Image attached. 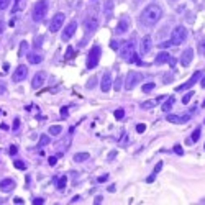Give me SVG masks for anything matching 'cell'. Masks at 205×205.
Instances as JSON below:
<instances>
[{"mask_svg":"<svg viewBox=\"0 0 205 205\" xmlns=\"http://www.w3.org/2000/svg\"><path fill=\"white\" fill-rule=\"evenodd\" d=\"M161 167H163V163H158V166L154 167V174H158V172L161 171Z\"/></svg>","mask_w":205,"mask_h":205,"instance_id":"44","label":"cell"},{"mask_svg":"<svg viewBox=\"0 0 205 205\" xmlns=\"http://www.w3.org/2000/svg\"><path fill=\"white\" fill-rule=\"evenodd\" d=\"M26 48H28V45H26V41H23V43H22V46H20V53H18V56H23V54H25Z\"/></svg>","mask_w":205,"mask_h":205,"instance_id":"38","label":"cell"},{"mask_svg":"<svg viewBox=\"0 0 205 205\" xmlns=\"http://www.w3.org/2000/svg\"><path fill=\"white\" fill-rule=\"evenodd\" d=\"M199 53L200 54H205V36L200 39V43H199Z\"/></svg>","mask_w":205,"mask_h":205,"instance_id":"33","label":"cell"},{"mask_svg":"<svg viewBox=\"0 0 205 205\" xmlns=\"http://www.w3.org/2000/svg\"><path fill=\"white\" fill-rule=\"evenodd\" d=\"M26 76H28V69H26V66L22 64V66H18L13 71V82H22V80L26 79Z\"/></svg>","mask_w":205,"mask_h":205,"instance_id":"10","label":"cell"},{"mask_svg":"<svg viewBox=\"0 0 205 205\" xmlns=\"http://www.w3.org/2000/svg\"><path fill=\"white\" fill-rule=\"evenodd\" d=\"M171 45H172L171 41H164V43H161L159 46H161V48H167V46H171Z\"/></svg>","mask_w":205,"mask_h":205,"instance_id":"45","label":"cell"},{"mask_svg":"<svg viewBox=\"0 0 205 205\" xmlns=\"http://www.w3.org/2000/svg\"><path fill=\"white\" fill-rule=\"evenodd\" d=\"M190 115H167V122L171 123H187Z\"/></svg>","mask_w":205,"mask_h":205,"instance_id":"15","label":"cell"},{"mask_svg":"<svg viewBox=\"0 0 205 205\" xmlns=\"http://www.w3.org/2000/svg\"><path fill=\"white\" fill-rule=\"evenodd\" d=\"M13 166L17 167V169H20V171L26 169V164L23 163V161H13Z\"/></svg>","mask_w":205,"mask_h":205,"instance_id":"29","label":"cell"},{"mask_svg":"<svg viewBox=\"0 0 205 205\" xmlns=\"http://www.w3.org/2000/svg\"><path fill=\"white\" fill-rule=\"evenodd\" d=\"M90 158L89 153H77V154H74V161L76 163H84V161H87Z\"/></svg>","mask_w":205,"mask_h":205,"instance_id":"21","label":"cell"},{"mask_svg":"<svg viewBox=\"0 0 205 205\" xmlns=\"http://www.w3.org/2000/svg\"><path fill=\"white\" fill-rule=\"evenodd\" d=\"M154 177H156V174L153 172V176H150V177L146 179V182H153V180H154Z\"/></svg>","mask_w":205,"mask_h":205,"instance_id":"49","label":"cell"},{"mask_svg":"<svg viewBox=\"0 0 205 205\" xmlns=\"http://www.w3.org/2000/svg\"><path fill=\"white\" fill-rule=\"evenodd\" d=\"M172 105H174V99H172V97H169V99L166 100V102L163 103V107H161V110H163V112H169L171 108H172Z\"/></svg>","mask_w":205,"mask_h":205,"instance_id":"22","label":"cell"},{"mask_svg":"<svg viewBox=\"0 0 205 205\" xmlns=\"http://www.w3.org/2000/svg\"><path fill=\"white\" fill-rule=\"evenodd\" d=\"M13 187H15L13 179H3L2 182H0V190L2 192H10Z\"/></svg>","mask_w":205,"mask_h":205,"instance_id":"18","label":"cell"},{"mask_svg":"<svg viewBox=\"0 0 205 205\" xmlns=\"http://www.w3.org/2000/svg\"><path fill=\"white\" fill-rule=\"evenodd\" d=\"M66 58H74V51H72V48L69 46V48H67V53H66Z\"/></svg>","mask_w":205,"mask_h":205,"instance_id":"41","label":"cell"},{"mask_svg":"<svg viewBox=\"0 0 205 205\" xmlns=\"http://www.w3.org/2000/svg\"><path fill=\"white\" fill-rule=\"evenodd\" d=\"M76 30H77V22H71L69 25L66 26V30L62 31V41H69V39L74 36V33H76Z\"/></svg>","mask_w":205,"mask_h":205,"instance_id":"9","label":"cell"},{"mask_svg":"<svg viewBox=\"0 0 205 205\" xmlns=\"http://www.w3.org/2000/svg\"><path fill=\"white\" fill-rule=\"evenodd\" d=\"M122 82H123V80H122V77H116V80L113 82V87H115V90H116V92H118L120 89H122Z\"/></svg>","mask_w":205,"mask_h":205,"instance_id":"35","label":"cell"},{"mask_svg":"<svg viewBox=\"0 0 205 205\" xmlns=\"http://www.w3.org/2000/svg\"><path fill=\"white\" fill-rule=\"evenodd\" d=\"M153 48V43H151V38L150 36H143L141 39V54H148Z\"/></svg>","mask_w":205,"mask_h":205,"instance_id":"17","label":"cell"},{"mask_svg":"<svg viewBox=\"0 0 205 205\" xmlns=\"http://www.w3.org/2000/svg\"><path fill=\"white\" fill-rule=\"evenodd\" d=\"M95 84H97V77H94V76H92V77L89 79V82H87V89H94Z\"/></svg>","mask_w":205,"mask_h":205,"instance_id":"31","label":"cell"},{"mask_svg":"<svg viewBox=\"0 0 205 205\" xmlns=\"http://www.w3.org/2000/svg\"><path fill=\"white\" fill-rule=\"evenodd\" d=\"M203 148H205V146H203Z\"/></svg>","mask_w":205,"mask_h":205,"instance_id":"58","label":"cell"},{"mask_svg":"<svg viewBox=\"0 0 205 205\" xmlns=\"http://www.w3.org/2000/svg\"><path fill=\"white\" fill-rule=\"evenodd\" d=\"M62 23H64V13H56L53 20H51V23H49V31H53V33H56V31H59L61 30V26H62Z\"/></svg>","mask_w":205,"mask_h":205,"instance_id":"8","label":"cell"},{"mask_svg":"<svg viewBox=\"0 0 205 205\" xmlns=\"http://www.w3.org/2000/svg\"><path fill=\"white\" fill-rule=\"evenodd\" d=\"M48 161H49V166H56V163H58V158H54V156H51V158L48 159Z\"/></svg>","mask_w":205,"mask_h":205,"instance_id":"42","label":"cell"},{"mask_svg":"<svg viewBox=\"0 0 205 205\" xmlns=\"http://www.w3.org/2000/svg\"><path fill=\"white\" fill-rule=\"evenodd\" d=\"M45 79H46V74H45V72H36L35 77H33V82H31L33 89H38V87H41L43 84H45Z\"/></svg>","mask_w":205,"mask_h":205,"instance_id":"16","label":"cell"},{"mask_svg":"<svg viewBox=\"0 0 205 205\" xmlns=\"http://www.w3.org/2000/svg\"><path fill=\"white\" fill-rule=\"evenodd\" d=\"M112 12H113V2L108 0V2H107V8H105V17L107 18H112Z\"/></svg>","mask_w":205,"mask_h":205,"instance_id":"25","label":"cell"},{"mask_svg":"<svg viewBox=\"0 0 205 205\" xmlns=\"http://www.w3.org/2000/svg\"><path fill=\"white\" fill-rule=\"evenodd\" d=\"M43 202H45L43 199H35V200H33V203H35V205H41Z\"/></svg>","mask_w":205,"mask_h":205,"instance_id":"46","label":"cell"},{"mask_svg":"<svg viewBox=\"0 0 205 205\" xmlns=\"http://www.w3.org/2000/svg\"><path fill=\"white\" fill-rule=\"evenodd\" d=\"M154 87H156L154 82H148V84H144V86H143V92H144V94H148V92H151Z\"/></svg>","mask_w":205,"mask_h":205,"instance_id":"27","label":"cell"},{"mask_svg":"<svg viewBox=\"0 0 205 205\" xmlns=\"http://www.w3.org/2000/svg\"><path fill=\"white\" fill-rule=\"evenodd\" d=\"M28 61H30L31 64H39V62H41L43 61V56H39V54H30V56H28Z\"/></svg>","mask_w":205,"mask_h":205,"instance_id":"23","label":"cell"},{"mask_svg":"<svg viewBox=\"0 0 205 205\" xmlns=\"http://www.w3.org/2000/svg\"><path fill=\"white\" fill-rule=\"evenodd\" d=\"M61 115H62V116H66V115H67V108H66V107H64L62 110H61Z\"/></svg>","mask_w":205,"mask_h":205,"instance_id":"52","label":"cell"},{"mask_svg":"<svg viewBox=\"0 0 205 205\" xmlns=\"http://www.w3.org/2000/svg\"><path fill=\"white\" fill-rule=\"evenodd\" d=\"M202 79V71H195L194 74H192V77L187 80L186 84H182V86H179V87H176V90L177 92H180V90H187V89H190L194 84H197L199 80Z\"/></svg>","mask_w":205,"mask_h":205,"instance_id":"7","label":"cell"},{"mask_svg":"<svg viewBox=\"0 0 205 205\" xmlns=\"http://www.w3.org/2000/svg\"><path fill=\"white\" fill-rule=\"evenodd\" d=\"M202 203H205V199H203V200H202Z\"/></svg>","mask_w":205,"mask_h":205,"instance_id":"57","label":"cell"},{"mask_svg":"<svg viewBox=\"0 0 205 205\" xmlns=\"http://www.w3.org/2000/svg\"><path fill=\"white\" fill-rule=\"evenodd\" d=\"M144 130H146V126H144L143 123H139V125H136V131H138V133H143Z\"/></svg>","mask_w":205,"mask_h":205,"instance_id":"40","label":"cell"},{"mask_svg":"<svg viewBox=\"0 0 205 205\" xmlns=\"http://www.w3.org/2000/svg\"><path fill=\"white\" fill-rule=\"evenodd\" d=\"M161 17H163V8H161L158 3H151V5H148L146 8L141 12V15H139V23L144 26H154L161 20Z\"/></svg>","mask_w":205,"mask_h":205,"instance_id":"1","label":"cell"},{"mask_svg":"<svg viewBox=\"0 0 205 205\" xmlns=\"http://www.w3.org/2000/svg\"><path fill=\"white\" fill-rule=\"evenodd\" d=\"M186 38H187V30L184 26H177V28H174V31H172V35H171V43L172 45H182L184 41H186Z\"/></svg>","mask_w":205,"mask_h":205,"instance_id":"6","label":"cell"},{"mask_svg":"<svg viewBox=\"0 0 205 205\" xmlns=\"http://www.w3.org/2000/svg\"><path fill=\"white\" fill-rule=\"evenodd\" d=\"M141 79H143V76L139 74V72L130 71V72H128V76H126V80H125V89H126V90L135 89V87L138 86L139 82H141Z\"/></svg>","mask_w":205,"mask_h":205,"instance_id":"5","label":"cell"},{"mask_svg":"<svg viewBox=\"0 0 205 205\" xmlns=\"http://www.w3.org/2000/svg\"><path fill=\"white\" fill-rule=\"evenodd\" d=\"M15 203H23V199H20V197H17V199H15Z\"/></svg>","mask_w":205,"mask_h":205,"instance_id":"53","label":"cell"},{"mask_svg":"<svg viewBox=\"0 0 205 205\" xmlns=\"http://www.w3.org/2000/svg\"><path fill=\"white\" fill-rule=\"evenodd\" d=\"M192 95H194V94H192V92H189V94H186V95H184V97H182V103H184V105H186V103H189V102H190Z\"/></svg>","mask_w":205,"mask_h":205,"instance_id":"37","label":"cell"},{"mask_svg":"<svg viewBox=\"0 0 205 205\" xmlns=\"http://www.w3.org/2000/svg\"><path fill=\"white\" fill-rule=\"evenodd\" d=\"M3 31V22H0V33Z\"/></svg>","mask_w":205,"mask_h":205,"instance_id":"55","label":"cell"},{"mask_svg":"<svg viewBox=\"0 0 205 205\" xmlns=\"http://www.w3.org/2000/svg\"><path fill=\"white\" fill-rule=\"evenodd\" d=\"M18 126H20V120L17 118V120H15V123H13V130H18Z\"/></svg>","mask_w":205,"mask_h":205,"instance_id":"48","label":"cell"},{"mask_svg":"<svg viewBox=\"0 0 205 205\" xmlns=\"http://www.w3.org/2000/svg\"><path fill=\"white\" fill-rule=\"evenodd\" d=\"M97 26H99V22L95 18H87L86 22H84V30H86L87 35L94 33V31L97 30Z\"/></svg>","mask_w":205,"mask_h":205,"instance_id":"13","label":"cell"},{"mask_svg":"<svg viewBox=\"0 0 205 205\" xmlns=\"http://www.w3.org/2000/svg\"><path fill=\"white\" fill-rule=\"evenodd\" d=\"M202 107H205V100H203V103H202Z\"/></svg>","mask_w":205,"mask_h":205,"instance_id":"56","label":"cell"},{"mask_svg":"<svg viewBox=\"0 0 205 205\" xmlns=\"http://www.w3.org/2000/svg\"><path fill=\"white\" fill-rule=\"evenodd\" d=\"M79 200H80V197L77 195V197H74V199H72V200H71V202H72V203H77V202H79Z\"/></svg>","mask_w":205,"mask_h":205,"instance_id":"51","label":"cell"},{"mask_svg":"<svg viewBox=\"0 0 205 205\" xmlns=\"http://www.w3.org/2000/svg\"><path fill=\"white\" fill-rule=\"evenodd\" d=\"M199 138H200V128H197V130H194V133H192L190 141H199Z\"/></svg>","mask_w":205,"mask_h":205,"instance_id":"34","label":"cell"},{"mask_svg":"<svg viewBox=\"0 0 205 205\" xmlns=\"http://www.w3.org/2000/svg\"><path fill=\"white\" fill-rule=\"evenodd\" d=\"M192 59H194V49H192V48H187V49L180 54V64H182L184 67H187L189 64L192 62Z\"/></svg>","mask_w":205,"mask_h":205,"instance_id":"12","label":"cell"},{"mask_svg":"<svg viewBox=\"0 0 205 205\" xmlns=\"http://www.w3.org/2000/svg\"><path fill=\"white\" fill-rule=\"evenodd\" d=\"M128 28H130V18H128L126 15H123V17L118 20V25H116L115 31H116V35H123Z\"/></svg>","mask_w":205,"mask_h":205,"instance_id":"11","label":"cell"},{"mask_svg":"<svg viewBox=\"0 0 205 205\" xmlns=\"http://www.w3.org/2000/svg\"><path fill=\"white\" fill-rule=\"evenodd\" d=\"M169 61H171V54H167L166 51L159 53L158 56H156V59H154V62L158 64V66H161V64H164V62H169Z\"/></svg>","mask_w":205,"mask_h":205,"instance_id":"19","label":"cell"},{"mask_svg":"<svg viewBox=\"0 0 205 205\" xmlns=\"http://www.w3.org/2000/svg\"><path fill=\"white\" fill-rule=\"evenodd\" d=\"M112 87V76L110 72H105L102 77V82H100V89H102V92H108Z\"/></svg>","mask_w":205,"mask_h":205,"instance_id":"14","label":"cell"},{"mask_svg":"<svg viewBox=\"0 0 205 205\" xmlns=\"http://www.w3.org/2000/svg\"><path fill=\"white\" fill-rule=\"evenodd\" d=\"M10 2H12V0H0V12H3V10H5L7 7L10 5Z\"/></svg>","mask_w":205,"mask_h":205,"instance_id":"36","label":"cell"},{"mask_svg":"<svg viewBox=\"0 0 205 205\" xmlns=\"http://www.w3.org/2000/svg\"><path fill=\"white\" fill-rule=\"evenodd\" d=\"M154 105H156V100H150V102H143L141 103V107L146 108V110H148V108H153Z\"/></svg>","mask_w":205,"mask_h":205,"instance_id":"32","label":"cell"},{"mask_svg":"<svg viewBox=\"0 0 205 205\" xmlns=\"http://www.w3.org/2000/svg\"><path fill=\"white\" fill-rule=\"evenodd\" d=\"M25 8H26V0H15V5H13L12 13H17V12H22Z\"/></svg>","mask_w":205,"mask_h":205,"instance_id":"20","label":"cell"},{"mask_svg":"<svg viewBox=\"0 0 205 205\" xmlns=\"http://www.w3.org/2000/svg\"><path fill=\"white\" fill-rule=\"evenodd\" d=\"M66 184H67V179H66V176H62V177H59V180H58V189H62L66 187Z\"/></svg>","mask_w":205,"mask_h":205,"instance_id":"28","label":"cell"},{"mask_svg":"<svg viewBox=\"0 0 205 205\" xmlns=\"http://www.w3.org/2000/svg\"><path fill=\"white\" fill-rule=\"evenodd\" d=\"M46 13H48V2L46 0H39L33 8V20L35 22H41L46 17Z\"/></svg>","mask_w":205,"mask_h":205,"instance_id":"4","label":"cell"},{"mask_svg":"<svg viewBox=\"0 0 205 205\" xmlns=\"http://www.w3.org/2000/svg\"><path fill=\"white\" fill-rule=\"evenodd\" d=\"M174 151H176V154H179V156L184 154V150H182V146H180V144H176V146H174Z\"/></svg>","mask_w":205,"mask_h":205,"instance_id":"39","label":"cell"},{"mask_svg":"<svg viewBox=\"0 0 205 205\" xmlns=\"http://www.w3.org/2000/svg\"><path fill=\"white\" fill-rule=\"evenodd\" d=\"M120 48V54L126 62H139L136 58V51H135V43L133 41H122Z\"/></svg>","mask_w":205,"mask_h":205,"instance_id":"2","label":"cell"},{"mask_svg":"<svg viewBox=\"0 0 205 205\" xmlns=\"http://www.w3.org/2000/svg\"><path fill=\"white\" fill-rule=\"evenodd\" d=\"M100 54H102V49L100 46H92V49L89 51V56H87V69H94L95 66L99 64V59H100Z\"/></svg>","mask_w":205,"mask_h":205,"instance_id":"3","label":"cell"},{"mask_svg":"<svg viewBox=\"0 0 205 205\" xmlns=\"http://www.w3.org/2000/svg\"><path fill=\"white\" fill-rule=\"evenodd\" d=\"M17 146H10V154H17Z\"/></svg>","mask_w":205,"mask_h":205,"instance_id":"47","label":"cell"},{"mask_svg":"<svg viewBox=\"0 0 205 205\" xmlns=\"http://www.w3.org/2000/svg\"><path fill=\"white\" fill-rule=\"evenodd\" d=\"M102 200H103V199H102L100 195H97V197H95V203H97V205H99V203H102Z\"/></svg>","mask_w":205,"mask_h":205,"instance_id":"50","label":"cell"},{"mask_svg":"<svg viewBox=\"0 0 205 205\" xmlns=\"http://www.w3.org/2000/svg\"><path fill=\"white\" fill-rule=\"evenodd\" d=\"M61 131H62V126H59V125H53V126H49V135H53V136L61 135Z\"/></svg>","mask_w":205,"mask_h":205,"instance_id":"24","label":"cell"},{"mask_svg":"<svg viewBox=\"0 0 205 205\" xmlns=\"http://www.w3.org/2000/svg\"><path fill=\"white\" fill-rule=\"evenodd\" d=\"M107 179H108V174H105V176H100V177H99L97 180H99V182H105Z\"/></svg>","mask_w":205,"mask_h":205,"instance_id":"43","label":"cell"},{"mask_svg":"<svg viewBox=\"0 0 205 205\" xmlns=\"http://www.w3.org/2000/svg\"><path fill=\"white\" fill-rule=\"evenodd\" d=\"M51 141V138L48 135H43L41 136V139H39V143H38V148H43V146H46V144H49Z\"/></svg>","mask_w":205,"mask_h":205,"instance_id":"26","label":"cell"},{"mask_svg":"<svg viewBox=\"0 0 205 205\" xmlns=\"http://www.w3.org/2000/svg\"><path fill=\"white\" fill-rule=\"evenodd\" d=\"M115 118L116 120H122L123 118V116H125V110H123V108H118V110H115Z\"/></svg>","mask_w":205,"mask_h":205,"instance_id":"30","label":"cell"},{"mask_svg":"<svg viewBox=\"0 0 205 205\" xmlns=\"http://www.w3.org/2000/svg\"><path fill=\"white\" fill-rule=\"evenodd\" d=\"M200 86H202V87H205V76L202 77V80H200Z\"/></svg>","mask_w":205,"mask_h":205,"instance_id":"54","label":"cell"}]
</instances>
